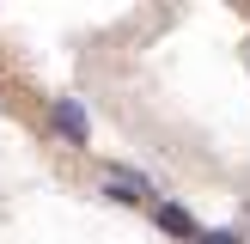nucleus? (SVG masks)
<instances>
[{"mask_svg":"<svg viewBox=\"0 0 250 244\" xmlns=\"http://www.w3.org/2000/svg\"><path fill=\"white\" fill-rule=\"evenodd\" d=\"M49 122H55V134H61V141H73V146L92 141V122H85L80 98H55V104H49Z\"/></svg>","mask_w":250,"mask_h":244,"instance_id":"nucleus-1","label":"nucleus"},{"mask_svg":"<svg viewBox=\"0 0 250 244\" xmlns=\"http://www.w3.org/2000/svg\"><path fill=\"white\" fill-rule=\"evenodd\" d=\"M104 195H110V202H122V207H141V202H153V183H146L141 171L116 165V171H110V183H104Z\"/></svg>","mask_w":250,"mask_h":244,"instance_id":"nucleus-2","label":"nucleus"},{"mask_svg":"<svg viewBox=\"0 0 250 244\" xmlns=\"http://www.w3.org/2000/svg\"><path fill=\"white\" fill-rule=\"evenodd\" d=\"M153 220H159V232H171V238H189V244H202V220H195L189 207H177V202H159V207H153Z\"/></svg>","mask_w":250,"mask_h":244,"instance_id":"nucleus-3","label":"nucleus"},{"mask_svg":"<svg viewBox=\"0 0 250 244\" xmlns=\"http://www.w3.org/2000/svg\"><path fill=\"white\" fill-rule=\"evenodd\" d=\"M202 244H238V232H202Z\"/></svg>","mask_w":250,"mask_h":244,"instance_id":"nucleus-4","label":"nucleus"}]
</instances>
